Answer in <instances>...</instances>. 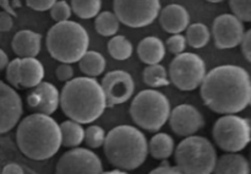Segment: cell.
Returning <instances> with one entry per match:
<instances>
[{
  "label": "cell",
  "mask_w": 251,
  "mask_h": 174,
  "mask_svg": "<svg viewBox=\"0 0 251 174\" xmlns=\"http://www.w3.org/2000/svg\"><path fill=\"white\" fill-rule=\"evenodd\" d=\"M203 103L218 114H238L251 100L250 75L238 65H220L206 73L200 85Z\"/></svg>",
  "instance_id": "obj_1"
},
{
  "label": "cell",
  "mask_w": 251,
  "mask_h": 174,
  "mask_svg": "<svg viewBox=\"0 0 251 174\" xmlns=\"http://www.w3.org/2000/svg\"><path fill=\"white\" fill-rule=\"evenodd\" d=\"M59 107L69 119L80 124H91L107 109V99L102 86L95 77L80 76L65 82Z\"/></svg>",
  "instance_id": "obj_2"
},
{
  "label": "cell",
  "mask_w": 251,
  "mask_h": 174,
  "mask_svg": "<svg viewBox=\"0 0 251 174\" xmlns=\"http://www.w3.org/2000/svg\"><path fill=\"white\" fill-rule=\"evenodd\" d=\"M16 141L20 151L29 159L46 161L60 149V125L50 115L33 113L19 122Z\"/></svg>",
  "instance_id": "obj_3"
},
{
  "label": "cell",
  "mask_w": 251,
  "mask_h": 174,
  "mask_svg": "<svg viewBox=\"0 0 251 174\" xmlns=\"http://www.w3.org/2000/svg\"><path fill=\"white\" fill-rule=\"evenodd\" d=\"M104 154L115 168L125 172L134 171L146 162L149 142L144 132L132 125L113 127L104 140Z\"/></svg>",
  "instance_id": "obj_4"
},
{
  "label": "cell",
  "mask_w": 251,
  "mask_h": 174,
  "mask_svg": "<svg viewBox=\"0 0 251 174\" xmlns=\"http://www.w3.org/2000/svg\"><path fill=\"white\" fill-rule=\"evenodd\" d=\"M47 49L60 63H77L90 47V36L78 22H56L47 33Z\"/></svg>",
  "instance_id": "obj_5"
},
{
  "label": "cell",
  "mask_w": 251,
  "mask_h": 174,
  "mask_svg": "<svg viewBox=\"0 0 251 174\" xmlns=\"http://www.w3.org/2000/svg\"><path fill=\"white\" fill-rule=\"evenodd\" d=\"M174 157L180 173L210 174L213 173L217 152L207 137L194 134L179 142Z\"/></svg>",
  "instance_id": "obj_6"
},
{
  "label": "cell",
  "mask_w": 251,
  "mask_h": 174,
  "mask_svg": "<svg viewBox=\"0 0 251 174\" xmlns=\"http://www.w3.org/2000/svg\"><path fill=\"white\" fill-rule=\"evenodd\" d=\"M129 110L137 126L146 131L157 132L168 122L171 102L161 91L149 88L135 96Z\"/></svg>",
  "instance_id": "obj_7"
},
{
  "label": "cell",
  "mask_w": 251,
  "mask_h": 174,
  "mask_svg": "<svg viewBox=\"0 0 251 174\" xmlns=\"http://www.w3.org/2000/svg\"><path fill=\"white\" fill-rule=\"evenodd\" d=\"M212 136L225 152L243 151L251 140L250 120L237 114H223L213 125Z\"/></svg>",
  "instance_id": "obj_8"
},
{
  "label": "cell",
  "mask_w": 251,
  "mask_h": 174,
  "mask_svg": "<svg viewBox=\"0 0 251 174\" xmlns=\"http://www.w3.org/2000/svg\"><path fill=\"white\" fill-rule=\"evenodd\" d=\"M206 73V63L200 55L183 51L169 64L168 77L178 90L188 92L200 87Z\"/></svg>",
  "instance_id": "obj_9"
},
{
  "label": "cell",
  "mask_w": 251,
  "mask_h": 174,
  "mask_svg": "<svg viewBox=\"0 0 251 174\" xmlns=\"http://www.w3.org/2000/svg\"><path fill=\"white\" fill-rule=\"evenodd\" d=\"M113 10L120 24L142 28L153 24L161 11V0H113Z\"/></svg>",
  "instance_id": "obj_10"
},
{
  "label": "cell",
  "mask_w": 251,
  "mask_h": 174,
  "mask_svg": "<svg viewBox=\"0 0 251 174\" xmlns=\"http://www.w3.org/2000/svg\"><path fill=\"white\" fill-rule=\"evenodd\" d=\"M59 174H100L103 164L97 153L90 149L73 147L59 158L56 163Z\"/></svg>",
  "instance_id": "obj_11"
},
{
  "label": "cell",
  "mask_w": 251,
  "mask_h": 174,
  "mask_svg": "<svg viewBox=\"0 0 251 174\" xmlns=\"http://www.w3.org/2000/svg\"><path fill=\"white\" fill-rule=\"evenodd\" d=\"M100 86L104 91L107 107H114L127 102L135 92L134 78L124 70H114L105 74Z\"/></svg>",
  "instance_id": "obj_12"
},
{
  "label": "cell",
  "mask_w": 251,
  "mask_h": 174,
  "mask_svg": "<svg viewBox=\"0 0 251 174\" xmlns=\"http://www.w3.org/2000/svg\"><path fill=\"white\" fill-rule=\"evenodd\" d=\"M245 33L244 22L233 14H223L215 19L212 36L218 49L235 48L242 42Z\"/></svg>",
  "instance_id": "obj_13"
},
{
  "label": "cell",
  "mask_w": 251,
  "mask_h": 174,
  "mask_svg": "<svg viewBox=\"0 0 251 174\" xmlns=\"http://www.w3.org/2000/svg\"><path fill=\"white\" fill-rule=\"evenodd\" d=\"M168 123L174 134L186 137L196 134L205 126V118L198 108L184 103L171 109Z\"/></svg>",
  "instance_id": "obj_14"
},
{
  "label": "cell",
  "mask_w": 251,
  "mask_h": 174,
  "mask_svg": "<svg viewBox=\"0 0 251 174\" xmlns=\"http://www.w3.org/2000/svg\"><path fill=\"white\" fill-rule=\"evenodd\" d=\"M24 113L22 98L12 86L0 81V134L11 131Z\"/></svg>",
  "instance_id": "obj_15"
},
{
  "label": "cell",
  "mask_w": 251,
  "mask_h": 174,
  "mask_svg": "<svg viewBox=\"0 0 251 174\" xmlns=\"http://www.w3.org/2000/svg\"><path fill=\"white\" fill-rule=\"evenodd\" d=\"M60 104V92L50 82L42 81L31 88L27 95V105L37 113L51 115Z\"/></svg>",
  "instance_id": "obj_16"
},
{
  "label": "cell",
  "mask_w": 251,
  "mask_h": 174,
  "mask_svg": "<svg viewBox=\"0 0 251 174\" xmlns=\"http://www.w3.org/2000/svg\"><path fill=\"white\" fill-rule=\"evenodd\" d=\"M158 21L162 28L171 34L181 33L190 25V14L180 4H169L161 9Z\"/></svg>",
  "instance_id": "obj_17"
},
{
  "label": "cell",
  "mask_w": 251,
  "mask_h": 174,
  "mask_svg": "<svg viewBox=\"0 0 251 174\" xmlns=\"http://www.w3.org/2000/svg\"><path fill=\"white\" fill-rule=\"evenodd\" d=\"M11 47L17 58H36L42 48V36L31 29L16 32Z\"/></svg>",
  "instance_id": "obj_18"
},
{
  "label": "cell",
  "mask_w": 251,
  "mask_h": 174,
  "mask_svg": "<svg viewBox=\"0 0 251 174\" xmlns=\"http://www.w3.org/2000/svg\"><path fill=\"white\" fill-rule=\"evenodd\" d=\"M44 78V66L36 58H20L19 82L21 88H32Z\"/></svg>",
  "instance_id": "obj_19"
},
{
  "label": "cell",
  "mask_w": 251,
  "mask_h": 174,
  "mask_svg": "<svg viewBox=\"0 0 251 174\" xmlns=\"http://www.w3.org/2000/svg\"><path fill=\"white\" fill-rule=\"evenodd\" d=\"M213 173L217 174H249L250 164L245 156L238 152H227L217 156Z\"/></svg>",
  "instance_id": "obj_20"
},
{
  "label": "cell",
  "mask_w": 251,
  "mask_h": 174,
  "mask_svg": "<svg viewBox=\"0 0 251 174\" xmlns=\"http://www.w3.org/2000/svg\"><path fill=\"white\" fill-rule=\"evenodd\" d=\"M166 44L158 37H145L137 46V55L140 60L147 65L159 64L166 56Z\"/></svg>",
  "instance_id": "obj_21"
},
{
  "label": "cell",
  "mask_w": 251,
  "mask_h": 174,
  "mask_svg": "<svg viewBox=\"0 0 251 174\" xmlns=\"http://www.w3.org/2000/svg\"><path fill=\"white\" fill-rule=\"evenodd\" d=\"M176 149V141L173 136L167 132H157L149 142V153L154 159H168L173 156Z\"/></svg>",
  "instance_id": "obj_22"
},
{
  "label": "cell",
  "mask_w": 251,
  "mask_h": 174,
  "mask_svg": "<svg viewBox=\"0 0 251 174\" xmlns=\"http://www.w3.org/2000/svg\"><path fill=\"white\" fill-rule=\"evenodd\" d=\"M81 73L88 77H97L104 73L107 68L105 58L96 50H87L82 58L77 61Z\"/></svg>",
  "instance_id": "obj_23"
},
{
  "label": "cell",
  "mask_w": 251,
  "mask_h": 174,
  "mask_svg": "<svg viewBox=\"0 0 251 174\" xmlns=\"http://www.w3.org/2000/svg\"><path fill=\"white\" fill-rule=\"evenodd\" d=\"M59 125L61 130V146L73 149L82 144L85 137V127L82 126V124L69 119Z\"/></svg>",
  "instance_id": "obj_24"
},
{
  "label": "cell",
  "mask_w": 251,
  "mask_h": 174,
  "mask_svg": "<svg viewBox=\"0 0 251 174\" xmlns=\"http://www.w3.org/2000/svg\"><path fill=\"white\" fill-rule=\"evenodd\" d=\"M186 43L195 49L203 48L208 44L211 39V31L205 24L196 22L186 27Z\"/></svg>",
  "instance_id": "obj_25"
},
{
  "label": "cell",
  "mask_w": 251,
  "mask_h": 174,
  "mask_svg": "<svg viewBox=\"0 0 251 174\" xmlns=\"http://www.w3.org/2000/svg\"><path fill=\"white\" fill-rule=\"evenodd\" d=\"M142 78H144V82L151 88H159L171 83L168 71L161 64L147 65V68H145L144 73H142Z\"/></svg>",
  "instance_id": "obj_26"
},
{
  "label": "cell",
  "mask_w": 251,
  "mask_h": 174,
  "mask_svg": "<svg viewBox=\"0 0 251 174\" xmlns=\"http://www.w3.org/2000/svg\"><path fill=\"white\" fill-rule=\"evenodd\" d=\"M120 27L119 20L117 19L114 12L102 11L96 16L95 28L97 33L103 37H113L118 33Z\"/></svg>",
  "instance_id": "obj_27"
},
{
  "label": "cell",
  "mask_w": 251,
  "mask_h": 174,
  "mask_svg": "<svg viewBox=\"0 0 251 174\" xmlns=\"http://www.w3.org/2000/svg\"><path fill=\"white\" fill-rule=\"evenodd\" d=\"M108 51L115 60H127L132 55L134 47L125 36H113L108 42Z\"/></svg>",
  "instance_id": "obj_28"
},
{
  "label": "cell",
  "mask_w": 251,
  "mask_h": 174,
  "mask_svg": "<svg viewBox=\"0 0 251 174\" xmlns=\"http://www.w3.org/2000/svg\"><path fill=\"white\" fill-rule=\"evenodd\" d=\"M71 10L82 20L95 19L102 9V0H71Z\"/></svg>",
  "instance_id": "obj_29"
},
{
  "label": "cell",
  "mask_w": 251,
  "mask_h": 174,
  "mask_svg": "<svg viewBox=\"0 0 251 174\" xmlns=\"http://www.w3.org/2000/svg\"><path fill=\"white\" fill-rule=\"evenodd\" d=\"M105 135H107V132L104 131L102 126H100V125H90L85 130L83 141L86 142V145L90 149H100V147H103V144H104Z\"/></svg>",
  "instance_id": "obj_30"
},
{
  "label": "cell",
  "mask_w": 251,
  "mask_h": 174,
  "mask_svg": "<svg viewBox=\"0 0 251 174\" xmlns=\"http://www.w3.org/2000/svg\"><path fill=\"white\" fill-rule=\"evenodd\" d=\"M233 15L243 22L251 21V0H229Z\"/></svg>",
  "instance_id": "obj_31"
},
{
  "label": "cell",
  "mask_w": 251,
  "mask_h": 174,
  "mask_svg": "<svg viewBox=\"0 0 251 174\" xmlns=\"http://www.w3.org/2000/svg\"><path fill=\"white\" fill-rule=\"evenodd\" d=\"M49 11H50L51 19L55 22L66 21L73 15V10H71L70 4H68L65 0H56L53 4V6L49 9Z\"/></svg>",
  "instance_id": "obj_32"
},
{
  "label": "cell",
  "mask_w": 251,
  "mask_h": 174,
  "mask_svg": "<svg viewBox=\"0 0 251 174\" xmlns=\"http://www.w3.org/2000/svg\"><path fill=\"white\" fill-rule=\"evenodd\" d=\"M164 44H166V49H168L172 54H176V55L183 53L188 46L185 36H183L181 33L172 34Z\"/></svg>",
  "instance_id": "obj_33"
},
{
  "label": "cell",
  "mask_w": 251,
  "mask_h": 174,
  "mask_svg": "<svg viewBox=\"0 0 251 174\" xmlns=\"http://www.w3.org/2000/svg\"><path fill=\"white\" fill-rule=\"evenodd\" d=\"M19 63L20 58L14 59V60L9 61L6 66V80L9 82L10 86H12L14 88H21L20 87L19 82Z\"/></svg>",
  "instance_id": "obj_34"
},
{
  "label": "cell",
  "mask_w": 251,
  "mask_h": 174,
  "mask_svg": "<svg viewBox=\"0 0 251 174\" xmlns=\"http://www.w3.org/2000/svg\"><path fill=\"white\" fill-rule=\"evenodd\" d=\"M74 68L71 66V64L66 63H60V65H58L55 70L56 78L61 82H68L71 78H74Z\"/></svg>",
  "instance_id": "obj_35"
},
{
  "label": "cell",
  "mask_w": 251,
  "mask_h": 174,
  "mask_svg": "<svg viewBox=\"0 0 251 174\" xmlns=\"http://www.w3.org/2000/svg\"><path fill=\"white\" fill-rule=\"evenodd\" d=\"M56 0H26V4L29 9L34 10V11H48Z\"/></svg>",
  "instance_id": "obj_36"
},
{
  "label": "cell",
  "mask_w": 251,
  "mask_h": 174,
  "mask_svg": "<svg viewBox=\"0 0 251 174\" xmlns=\"http://www.w3.org/2000/svg\"><path fill=\"white\" fill-rule=\"evenodd\" d=\"M152 174H181L176 166H172L168 159H162V163L157 168L152 169Z\"/></svg>",
  "instance_id": "obj_37"
},
{
  "label": "cell",
  "mask_w": 251,
  "mask_h": 174,
  "mask_svg": "<svg viewBox=\"0 0 251 174\" xmlns=\"http://www.w3.org/2000/svg\"><path fill=\"white\" fill-rule=\"evenodd\" d=\"M240 48H242V53L247 61H251V31L248 29L245 31L244 36H243L242 42H240Z\"/></svg>",
  "instance_id": "obj_38"
},
{
  "label": "cell",
  "mask_w": 251,
  "mask_h": 174,
  "mask_svg": "<svg viewBox=\"0 0 251 174\" xmlns=\"http://www.w3.org/2000/svg\"><path fill=\"white\" fill-rule=\"evenodd\" d=\"M14 26V17L5 11H0V32H9Z\"/></svg>",
  "instance_id": "obj_39"
},
{
  "label": "cell",
  "mask_w": 251,
  "mask_h": 174,
  "mask_svg": "<svg viewBox=\"0 0 251 174\" xmlns=\"http://www.w3.org/2000/svg\"><path fill=\"white\" fill-rule=\"evenodd\" d=\"M2 173L4 174H24L25 171L20 164L17 163H7L5 164L2 168Z\"/></svg>",
  "instance_id": "obj_40"
},
{
  "label": "cell",
  "mask_w": 251,
  "mask_h": 174,
  "mask_svg": "<svg viewBox=\"0 0 251 174\" xmlns=\"http://www.w3.org/2000/svg\"><path fill=\"white\" fill-rule=\"evenodd\" d=\"M0 7L2 9V11L7 12L9 15H11L12 17H16L17 14L14 10V7L10 4V0H0Z\"/></svg>",
  "instance_id": "obj_41"
},
{
  "label": "cell",
  "mask_w": 251,
  "mask_h": 174,
  "mask_svg": "<svg viewBox=\"0 0 251 174\" xmlns=\"http://www.w3.org/2000/svg\"><path fill=\"white\" fill-rule=\"evenodd\" d=\"M9 61L10 60H9V56H7V54L5 53L1 48H0V73H2V71L6 69Z\"/></svg>",
  "instance_id": "obj_42"
},
{
  "label": "cell",
  "mask_w": 251,
  "mask_h": 174,
  "mask_svg": "<svg viewBox=\"0 0 251 174\" xmlns=\"http://www.w3.org/2000/svg\"><path fill=\"white\" fill-rule=\"evenodd\" d=\"M107 173H110V174H117V173H126V172L125 171H123V169H119V168H115L114 167V169H112V171H109V172H107Z\"/></svg>",
  "instance_id": "obj_43"
},
{
  "label": "cell",
  "mask_w": 251,
  "mask_h": 174,
  "mask_svg": "<svg viewBox=\"0 0 251 174\" xmlns=\"http://www.w3.org/2000/svg\"><path fill=\"white\" fill-rule=\"evenodd\" d=\"M208 2H212V4H218V2H222L223 0H206Z\"/></svg>",
  "instance_id": "obj_44"
}]
</instances>
